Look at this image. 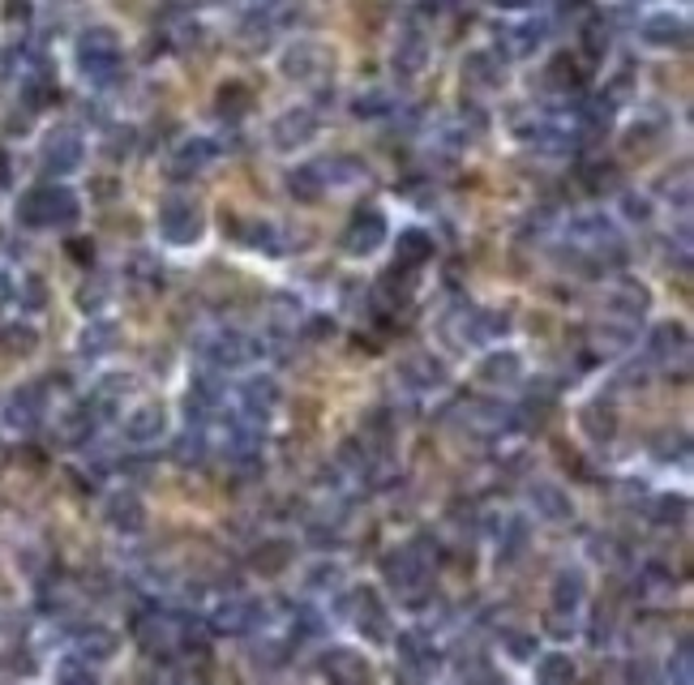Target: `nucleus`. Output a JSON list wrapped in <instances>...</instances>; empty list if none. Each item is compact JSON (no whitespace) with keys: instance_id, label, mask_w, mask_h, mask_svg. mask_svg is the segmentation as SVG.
I'll return each instance as SVG.
<instances>
[{"instance_id":"obj_1","label":"nucleus","mask_w":694,"mask_h":685,"mask_svg":"<svg viewBox=\"0 0 694 685\" xmlns=\"http://www.w3.org/2000/svg\"><path fill=\"white\" fill-rule=\"evenodd\" d=\"M73 57H77V68H82V77L90 86H108L121 73V39H116L112 26H86L77 35Z\"/></svg>"},{"instance_id":"obj_2","label":"nucleus","mask_w":694,"mask_h":685,"mask_svg":"<svg viewBox=\"0 0 694 685\" xmlns=\"http://www.w3.org/2000/svg\"><path fill=\"white\" fill-rule=\"evenodd\" d=\"M382 578H386L391 591H399L404 600H420V596L429 591V578H433V561H429L424 540L391 548V552L382 557Z\"/></svg>"},{"instance_id":"obj_3","label":"nucleus","mask_w":694,"mask_h":685,"mask_svg":"<svg viewBox=\"0 0 694 685\" xmlns=\"http://www.w3.org/2000/svg\"><path fill=\"white\" fill-rule=\"evenodd\" d=\"M77 214H82V202H77V194L65 189V185H39V189H30L22 205H17V219L26 223V227H73L77 223Z\"/></svg>"},{"instance_id":"obj_4","label":"nucleus","mask_w":694,"mask_h":685,"mask_svg":"<svg viewBox=\"0 0 694 685\" xmlns=\"http://www.w3.org/2000/svg\"><path fill=\"white\" fill-rule=\"evenodd\" d=\"M198 351H202V360H207L210 369L232 373V369H245L262 351V342L253 339V335H245V331H236V326H214V331H207L198 339Z\"/></svg>"},{"instance_id":"obj_5","label":"nucleus","mask_w":694,"mask_h":685,"mask_svg":"<svg viewBox=\"0 0 694 685\" xmlns=\"http://www.w3.org/2000/svg\"><path fill=\"white\" fill-rule=\"evenodd\" d=\"M335 609L364 634V643H391V613L382 609V600H377V591H369V587H356V591H347L335 600Z\"/></svg>"},{"instance_id":"obj_6","label":"nucleus","mask_w":694,"mask_h":685,"mask_svg":"<svg viewBox=\"0 0 694 685\" xmlns=\"http://www.w3.org/2000/svg\"><path fill=\"white\" fill-rule=\"evenodd\" d=\"M44 415H48V386H44V382L13 386V390L0 399V420H4V428H13V433L39 428Z\"/></svg>"},{"instance_id":"obj_7","label":"nucleus","mask_w":694,"mask_h":685,"mask_svg":"<svg viewBox=\"0 0 694 685\" xmlns=\"http://www.w3.org/2000/svg\"><path fill=\"white\" fill-rule=\"evenodd\" d=\"M202 232H207V214H202V205L194 198H168L159 205V236L168 245H181V249L198 245Z\"/></svg>"},{"instance_id":"obj_8","label":"nucleus","mask_w":694,"mask_h":685,"mask_svg":"<svg viewBox=\"0 0 694 685\" xmlns=\"http://www.w3.org/2000/svg\"><path fill=\"white\" fill-rule=\"evenodd\" d=\"M386 240H391V223H386V214H382L377 205H360V210L347 219L344 253H351V258H369V253H377Z\"/></svg>"},{"instance_id":"obj_9","label":"nucleus","mask_w":694,"mask_h":685,"mask_svg":"<svg viewBox=\"0 0 694 685\" xmlns=\"http://www.w3.org/2000/svg\"><path fill=\"white\" fill-rule=\"evenodd\" d=\"M331 65H335V57H331V48L318 43V39H296V43H287L283 57H278L283 77H292V82H318L322 73H331Z\"/></svg>"},{"instance_id":"obj_10","label":"nucleus","mask_w":694,"mask_h":685,"mask_svg":"<svg viewBox=\"0 0 694 685\" xmlns=\"http://www.w3.org/2000/svg\"><path fill=\"white\" fill-rule=\"evenodd\" d=\"M82 159H86V141H82V134L70 129V125L52 129V134L44 137V146H39V163H44V172H52V176L77 172Z\"/></svg>"},{"instance_id":"obj_11","label":"nucleus","mask_w":694,"mask_h":685,"mask_svg":"<svg viewBox=\"0 0 694 685\" xmlns=\"http://www.w3.org/2000/svg\"><path fill=\"white\" fill-rule=\"evenodd\" d=\"M566 240L579 245V249H596L600 258H605V249H609V253H622L618 232H614V223L605 219V210H583V214H574V219L566 223Z\"/></svg>"},{"instance_id":"obj_12","label":"nucleus","mask_w":694,"mask_h":685,"mask_svg":"<svg viewBox=\"0 0 694 685\" xmlns=\"http://www.w3.org/2000/svg\"><path fill=\"white\" fill-rule=\"evenodd\" d=\"M639 39L647 48H660V52H673V48H686L691 43V22L673 9H656L639 22Z\"/></svg>"},{"instance_id":"obj_13","label":"nucleus","mask_w":694,"mask_h":685,"mask_svg":"<svg viewBox=\"0 0 694 685\" xmlns=\"http://www.w3.org/2000/svg\"><path fill=\"white\" fill-rule=\"evenodd\" d=\"M103 523L121 536H141L146 532V501L138 488H112L103 497Z\"/></svg>"},{"instance_id":"obj_14","label":"nucleus","mask_w":694,"mask_h":685,"mask_svg":"<svg viewBox=\"0 0 694 685\" xmlns=\"http://www.w3.org/2000/svg\"><path fill=\"white\" fill-rule=\"evenodd\" d=\"M318 137V112L309 103H296L287 112H278L271 121V146L275 150H296V146H309Z\"/></svg>"},{"instance_id":"obj_15","label":"nucleus","mask_w":694,"mask_h":685,"mask_svg":"<svg viewBox=\"0 0 694 685\" xmlns=\"http://www.w3.org/2000/svg\"><path fill=\"white\" fill-rule=\"evenodd\" d=\"M278 403H283V386H278L271 373H258V377H245L240 382V420H249L253 428L275 415Z\"/></svg>"},{"instance_id":"obj_16","label":"nucleus","mask_w":694,"mask_h":685,"mask_svg":"<svg viewBox=\"0 0 694 685\" xmlns=\"http://www.w3.org/2000/svg\"><path fill=\"white\" fill-rule=\"evenodd\" d=\"M647 304H652V291L639 278H614L605 287V317H618V322L639 326V317L647 313Z\"/></svg>"},{"instance_id":"obj_17","label":"nucleus","mask_w":694,"mask_h":685,"mask_svg":"<svg viewBox=\"0 0 694 685\" xmlns=\"http://www.w3.org/2000/svg\"><path fill=\"white\" fill-rule=\"evenodd\" d=\"M267 609L258 605V600H245V596H232V600H223L214 613H210V630L214 634H249V630H258L262 621H267Z\"/></svg>"},{"instance_id":"obj_18","label":"nucleus","mask_w":694,"mask_h":685,"mask_svg":"<svg viewBox=\"0 0 694 685\" xmlns=\"http://www.w3.org/2000/svg\"><path fill=\"white\" fill-rule=\"evenodd\" d=\"M523 373H528V364H523V356L515 347H497L476 364V377L485 382L488 390H510V386L523 382Z\"/></svg>"},{"instance_id":"obj_19","label":"nucleus","mask_w":694,"mask_h":685,"mask_svg":"<svg viewBox=\"0 0 694 685\" xmlns=\"http://www.w3.org/2000/svg\"><path fill=\"white\" fill-rule=\"evenodd\" d=\"M134 638L146 656H172L181 647V625L163 613H146L134 621Z\"/></svg>"},{"instance_id":"obj_20","label":"nucleus","mask_w":694,"mask_h":685,"mask_svg":"<svg viewBox=\"0 0 694 685\" xmlns=\"http://www.w3.org/2000/svg\"><path fill=\"white\" fill-rule=\"evenodd\" d=\"M528 506H532V514L545 519V523H570V519H574V497H570L557 479H536V484L528 488Z\"/></svg>"},{"instance_id":"obj_21","label":"nucleus","mask_w":694,"mask_h":685,"mask_svg":"<svg viewBox=\"0 0 694 685\" xmlns=\"http://www.w3.org/2000/svg\"><path fill=\"white\" fill-rule=\"evenodd\" d=\"M399 382H404L408 390H420V395L442 390V386H446V364H442L433 351H417V356L399 360Z\"/></svg>"},{"instance_id":"obj_22","label":"nucleus","mask_w":694,"mask_h":685,"mask_svg":"<svg viewBox=\"0 0 694 685\" xmlns=\"http://www.w3.org/2000/svg\"><path fill=\"white\" fill-rule=\"evenodd\" d=\"M168 437V411L159 403H141L125 415V441L129 446H159Z\"/></svg>"},{"instance_id":"obj_23","label":"nucleus","mask_w":694,"mask_h":685,"mask_svg":"<svg viewBox=\"0 0 694 685\" xmlns=\"http://www.w3.org/2000/svg\"><path fill=\"white\" fill-rule=\"evenodd\" d=\"M691 351V335L682 322H656L652 335H647V356L660 360V364H673V360H686Z\"/></svg>"},{"instance_id":"obj_24","label":"nucleus","mask_w":694,"mask_h":685,"mask_svg":"<svg viewBox=\"0 0 694 685\" xmlns=\"http://www.w3.org/2000/svg\"><path fill=\"white\" fill-rule=\"evenodd\" d=\"M116 647H121V643H116V634H112L108 625H82V630L73 634V656L86 660L90 669H95V664H108V660L116 656Z\"/></svg>"},{"instance_id":"obj_25","label":"nucleus","mask_w":694,"mask_h":685,"mask_svg":"<svg viewBox=\"0 0 694 685\" xmlns=\"http://www.w3.org/2000/svg\"><path fill=\"white\" fill-rule=\"evenodd\" d=\"M391 638H395V634H391ZM395 656H399V664H404L408 673H417V677H424V673H433V669H437L433 643H429L420 630H404V634L395 638Z\"/></svg>"},{"instance_id":"obj_26","label":"nucleus","mask_w":694,"mask_h":685,"mask_svg":"<svg viewBox=\"0 0 694 685\" xmlns=\"http://www.w3.org/2000/svg\"><path fill=\"white\" fill-rule=\"evenodd\" d=\"M214 154H219V146L210 141V137H185L176 150H172V172L176 176H198V172H207L210 163H214Z\"/></svg>"},{"instance_id":"obj_27","label":"nucleus","mask_w":694,"mask_h":685,"mask_svg":"<svg viewBox=\"0 0 694 685\" xmlns=\"http://www.w3.org/2000/svg\"><path fill=\"white\" fill-rule=\"evenodd\" d=\"M587 600V578L583 570H557L554 583H549V605L554 613H579Z\"/></svg>"},{"instance_id":"obj_28","label":"nucleus","mask_w":694,"mask_h":685,"mask_svg":"<svg viewBox=\"0 0 694 685\" xmlns=\"http://www.w3.org/2000/svg\"><path fill=\"white\" fill-rule=\"evenodd\" d=\"M391 65L399 77H420L424 65H429V39L420 30H404L395 39V52H391Z\"/></svg>"},{"instance_id":"obj_29","label":"nucleus","mask_w":694,"mask_h":685,"mask_svg":"<svg viewBox=\"0 0 694 685\" xmlns=\"http://www.w3.org/2000/svg\"><path fill=\"white\" fill-rule=\"evenodd\" d=\"M545 39H549V22L545 17H532V22H519V26L501 30L506 57H532L536 48H545Z\"/></svg>"},{"instance_id":"obj_30","label":"nucleus","mask_w":694,"mask_h":685,"mask_svg":"<svg viewBox=\"0 0 694 685\" xmlns=\"http://www.w3.org/2000/svg\"><path fill=\"white\" fill-rule=\"evenodd\" d=\"M579 428L592 446H609L618 437V411L609 403H583L579 408Z\"/></svg>"},{"instance_id":"obj_31","label":"nucleus","mask_w":694,"mask_h":685,"mask_svg":"<svg viewBox=\"0 0 694 685\" xmlns=\"http://www.w3.org/2000/svg\"><path fill=\"white\" fill-rule=\"evenodd\" d=\"M433 258V236L420 232V227H408L399 232V245H395V271H417Z\"/></svg>"},{"instance_id":"obj_32","label":"nucleus","mask_w":694,"mask_h":685,"mask_svg":"<svg viewBox=\"0 0 694 685\" xmlns=\"http://www.w3.org/2000/svg\"><path fill=\"white\" fill-rule=\"evenodd\" d=\"M326 189H331V180H326L322 163H305V167L287 172V194H292L296 202H318Z\"/></svg>"},{"instance_id":"obj_33","label":"nucleus","mask_w":694,"mask_h":685,"mask_svg":"<svg viewBox=\"0 0 694 685\" xmlns=\"http://www.w3.org/2000/svg\"><path fill=\"white\" fill-rule=\"evenodd\" d=\"M318 669H322L326 677H335V682H364V677H369L364 656H356V651H347V647H331Z\"/></svg>"},{"instance_id":"obj_34","label":"nucleus","mask_w":694,"mask_h":685,"mask_svg":"<svg viewBox=\"0 0 694 685\" xmlns=\"http://www.w3.org/2000/svg\"><path fill=\"white\" fill-rule=\"evenodd\" d=\"M121 339V326L116 322H103V317H95L86 331H82V339H77V351L86 356V360H99V356H108L112 347Z\"/></svg>"},{"instance_id":"obj_35","label":"nucleus","mask_w":694,"mask_h":685,"mask_svg":"<svg viewBox=\"0 0 694 685\" xmlns=\"http://www.w3.org/2000/svg\"><path fill=\"white\" fill-rule=\"evenodd\" d=\"M528 519L523 514H515V519H501V532H497V561L501 565H510V561H519L523 557V548H528Z\"/></svg>"},{"instance_id":"obj_36","label":"nucleus","mask_w":694,"mask_h":685,"mask_svg":"<svg viewBox=\"0 0 694 685\" xmlns=\"http://www.w3.org/2000/svg\"><path fill=\"white\" fill-rule=\"evenodd\" d=\"M574 677H579V669H574V660L566 651H545L536 660V682L541 685H570Z\"/></svg>"},{"instance_id":"obj_37","label":"nucleus","mask_w":694,"mask_h":685,"mask_svg":"<svg viewBox=\"0 0 694 685\" xmlns=\"http://www.w3.org/2000/svg\"><path fill=\"white\" fill-rule=\"evenodd\" d=\"M344 561H331V557H322V561H313V565H305V587L309 591H339L344 587Z\"/></svg>"},{"instance_id":"obj_38","label":"nucleus","mask_w":694,"mask_h":685,"mask_svg":"<svg viewBox=\"0 0 694 685\" xmlns=\"http://www.w3.org/2000/svg\"><path fill=\"white\" fill-rule=\"evenodd\" d=\"M592 339H596L600 351H625V347L634 342V326H630V322H618V317H605V322L592 326Z\"/></svg>"},{"instance_id":"obj_39","label":"nucleus","mask_w":694,"mask_h":685,"mask_svg":"<svg viewBox=\"0 0 694 685\" xmlns=\"http://www.w3.org/2000/svg\"><path fill=\"white\" fill-rule=\"evenodd\" d=\"M463 77H468L472 86H497L506 73H501L497 52H472V57L463 61Z\"/></svg>"},{"instance_id":"obj_40","label":"nucleus","mask_w":694,"mask_h":685,"mask_svg":"<svg viewBox=\"0 0 694 685\" xmlns=\"http://www.w3.org/2000/svg\"><path fill=\"white\" fill-rule=\"evenodd\" d=\"M207 450H210L207 433H202V428H189V433L176 441V463H181V468H198V463L207 459Z\"/></svg>"},{"instance_id":"obj_41","label":"nucleus","mask_w":694,"mask_h":685,"mask_svg":"<svg viewBox=\"0 0 694 685\" xmlns=\"http://www.w3.org/2000/svg\"><path fill=\"white\" fill-rule=\"evenodd\" d=\"M287 561H292V545H287V540L258 545V552H253V570H262V574H278Z\"/></svg>"},{"instance_id":"obj_42","label":"nucleus","mask_w":694,"mask_h":685,"mask_svg":"<svg viewBox=\"0 0 694 685\" xmlns=\"http://www.w3.org/2000/svg\"><path fill=\"white\" fill-rule=\"evenodd\" d=\"M351 112L364 116V121H377V116H391V112H395V99H391L386 90H369V95H360V99L351 103Z\"/></svg>"},{"instance_id":"obj_43","label":"nucleus","mask_w":694,"mask_h":685,"mask_svg":"<svg viewBox=\"0 0 694 685\" xmlns=\"http://www.w3.org/2000/svg\"><path fill=\"white\" fill-rule=\"evenodd\" d=\"M125 274H129V283H138V287H163V266L154 262V258H146V253H138L129 266H125Z\"/></svg>"},{"instance_id":"obj_44","label":"nucleus","mask_w":694,"mask_h":685,"mask_svg":"<svg viewBox=\"0 0 694 685\" xmlns=\"http://www.w3.org/2000/svg\"><path fill=\"white\" fill-rule=\"evenodd\" d=\"M240 240H245L249 249H267V253H278L275 227H271V223H240Z\"/></svg>"},{"instance_id":"obj_45","label":"nucleus","mask_w":694,"mask_h":685,"mask_svg":"<svg viewBox=\"0 0 694 685\" xmlns=\"http://www.w3.org/2000/svg\"><path fill=\"white\" fill-rule=\"evenodd\" d=\"M57 677H61V682H90V677H95V669H90L86 660H77V656L70 651V656L57 664Z\"/></svg>"},{"instance_id":"obj_46","label":"nucleus","mask_w":694,"mask_h":685,"mask_svg":"<svg viewBox=\"0 0 694 685\" xmlns=\"http://www.w3.org/2000/svg\"><path fill=\"white\" fill-rule=\"evenodd\" d=\"M583 52H587L592 61H600V57L609 52V30H605V26H587V30H583Z\"/></svg>"},{"instance_id":"obj_47","label":"nucleus","mask_w":694,"mask_h":685,"mask_svg":"<svg viewBox=\"0 0 694 685\" xmlns=\"http://www.w3.org/2000/svg\"><path fill=\"white\" fill-rule=\"evenodd\" d=\"M570 61H566V57H557L554 65H549V86H557V90H570V86H574V82H579V73H570Z\"/></svg>"},{"instance_id":"obj_48","label":"nucleus","mask_w":694,"mask_h":685,"mask_svg":"<svg viewBox=\"0 0 694 685\" xmlns=\"http://www.w3.org/2000/svg\"><path fill=\"white\" fill-rule=\"evenodd\" d=\"M622 214L625 219H634V223H647V219H652V202H647V198H639V194H625Z\"/></svg>"},{"instance_id":"obj_49","label":"nucleus","mask_w":694,"mask_h":685,"mask_svg":"<svg viewBox=\"0 0 694 685\" xmlns=\"http://www.w3.org/2000/svg\"><path fill=\"white\" fill-rule=\"evenodd\" d=\"M506 647L515 660H532L536 656V638L532 634H506Z\"/></svg>"},{"instance_id":"obj_50","label":"nucleus","mask_w":694,"mask_h":685,"mask_svg":"<svg viewBox=\"0 0 694 685\" xmlns=\"http://www.w3.org/2000/svg\"><path fill=\"white\" fill-rule=\"evenodd\" d=\"M322 630H326L322 613H313V609H300V613H296V634H322Z\"/></svg>"},{"instance_id":"obj_51","label":"nucleus","mask_w":694,"mask_h":685,"mask_svg":"<svg viewBox=\"0 0 694 685\" xmlns=\"http://www.w3.org/2000/svg\"><path fill=\"white\" fill-rule=\"evenodd\" d=\"M326 335H335V322H331V317H309V322H305V339H326Z\"/></svg>"},{"instance_id":"obj_52","label":"nucleus","mask_w":694,"mask_h":685,"mask_svg":"<svg viewBox=\"0 0 694 685\" xmlns=\"http://www.w3.org/2000/svg\"><path fill=\"white\" fill-rule=\"evenodd\" d=\"M4 17H13V22L22 17V22H26V17H30V4H26V0H13V4H4Z\"/></svg>"},{"instance_id":"obj_53","label":"nucleus","mask_w":694,"mask_h":685,"mask_svg":"<svg viewBox=\"0 0 694 685\" xmlns=\"http://www.w3.org/2000/svg\"><path fill=\"white\" fill-rule=\"evenodd\" d=\"M497 9H528V4H536V0H493Z\"/></svg>"}]
</instances>
